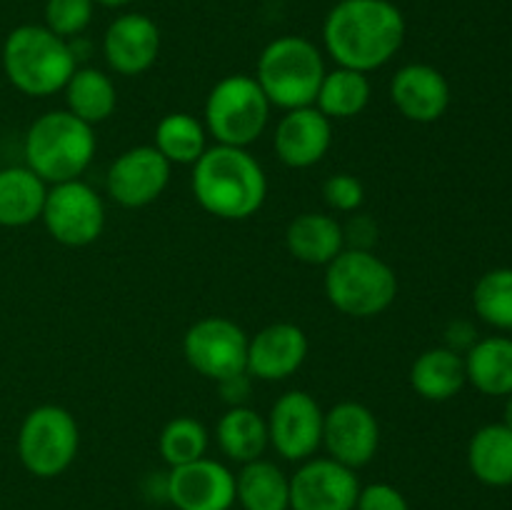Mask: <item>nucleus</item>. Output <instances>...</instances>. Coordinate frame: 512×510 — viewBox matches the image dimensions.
Returning a JSON list of instances; mask_svg holds the SVG:
<instances>
[{"label": "nucleus", "instance_id": "obj_1", "mask_svg": "<svg viewBox=\"0 0 512 510\" xmlns=\"http://www.w3.org/2000/svg\"><path fill=\"white\" fill-rule=\"evenodd\" d=\"M405 18L390 0H340L323 23V43L340 68L373 73L395 58Z\"/></svg>", "mask_w": 512, "mask_h": 510}, {"label": "nucleus", "instance_id": "obj_2", "mask_svg": "<svg viewBox=\"0 0 512 510\" xmlns=\"http://www.w3.org/2000/svg\"><path fill=\"white\" fill-rule=\"evenodd\" d=\"M193 195L215 218L248 220L268 198V178L248 148L213 145L193 165Z\"/></svg>", "mask_w": 512, "mask_h": 510}, {"label": "nucleus", "instance_id": "obj_3", "mask_svg": "<svg viewBox=\"0 0 512 510\" xmlns=\"http://www.w3.org/2000/svg\"><path fill=\"white\" fill-rule=\"evenodd\" d=\"M3 68L10 83L30 98H48L65 88L78 70L70 43L45 25H18L3 45Z\"/></svg>", "mask_w": 512, "mask_h": 510}, {"label": "nucleus", "instance_id": "obj_4", "mask_svg": "<svg viewBox=\"0 0 512 510\" xmlns=\"http://www.w3.org/2000/svg\"><path fill=\"white\" fill-rule=\"evenodd\" d=\"M95 148L93 125L75 118L70 110H50L25 133V165L43 183H68L88 170Z\"/></svg>", "mask_w": 512, "mask_h": 510}, {"label": "nucleus", "instance_id": "obj_5", "mask_svg": "<svg viewBox=\"0 0 512 510\" xmlns=\"http://www.w3.org/2000/svg\"><path fill=\"white\" fill-rule=\"evenodd\" d=\"M323 53L303 35H283L270 40L258 58L255 80L273 108L295 110L315 105L325 78Z\"/></svg>", "mask_w": 512, "mask_h": 510}, {"label": "nucleus", "instance_id": "obj_6", "mask_svg": "<svg viewBox=\"0 0 512 510\" xmlns=\"http://www.w3.org/2000/svg\"><path fill=\"white\" fill-rule=\"evenodd\" d=\"M325 295L350 318H375L398 298V275L373 250L343 248L325 265Z\"/></svg>", "mask_w": 512, "mask_h": 510}, {"label": "nucleus", "instance_id": "obj_7", "mask_svg": "<svg viewBox=\"0 0 512 510\" xmlns=\"http://www.w3.org/2000/svg\"><path fill=\"white\" fill-rule=\"evenodd\" d=\"M270 110L273 105L255 75H225L208 93L203 125L218 145L248 148L268 128Z\"/></svg>", "mask_w": 512, "mask_h": 510}, {"label": "nucleus", "instance_id": "obj_8", "mask_svg": "<svg viewBox=\"0 0 512 510\" xmlns=\"http://www.w3.org/2000/svg\"><path fill=\"white\" fill-rule=\"evenodd\" d=\"M80 448L75 415L63 405H38L18 430V458L35 478H58L73 465Z\"/></svg>", "mask_w": 512, "mask_h": 510}, {"label": "nucleus", "instance_id": "obj_9", "mask_svg": "<svg viewBox=\"0 0 512 510\" xmlns=\"http://www.w3.org/2000/svg\"><path fill=\"white\" fill-rule=\"evenodd\" d=\"M43 223L53 240L68 248L95 243L105 228L103 198L83 180L50 185L43 205Z\"/></svg>", "mask_w": 512, "mask_h": 510}, {"label": "nucleus", "instance_id": "obj_10", "mask_svg": "<svg viewBox=\"0 0 512 510\" xmlns=\"http://www.w3.org/2000/svg\"><path fill=\"white\" fill-rule=\"evenodd\" d=\"M248 340V333L235 320L210 315L190 325L183 338V355L195 373L220 383L245 373Z\"/></svg>", "mask_w": 512, "mask_h": 510}, {"label": "nucleus", "instance_id": "obj_11", "mask_svg": "<svg viewBox=\"0 0 512 510\" xmlns=\"http://www.w3.org/2000/svg\"><path fill=\"white\" fill-rule=\"evenodd\" d=\"M323 408L305 390H288L268 415V438L275 453L293 463L313 458L323 445Z\"/></svg>", "mask_w": 512, "mask_h": 510}, {"label": "nucleus", "instance_id": "obj_12", "mask_svg": "<svg viewBox=\"0 0 512 510\" xmlns=\"http://www.w3.org/2000/svg\"><path fill=\"white\" fill-rule=\"evenodd\" d=\"M360 480L333 458H308L290 478V510H355Z\"/></svg>", "mask_w": 512, "mask_h": 510}, {"label": "nucleus", "instance_id": "obj_13", "mask_svg": "<svg viewBox=\"0 0 512 510\" xmlns=\"http://www.w3.org/2000/svg\"><path fill=\"white\" fill-rule=\"evenodd\" d=\"M173 165L155 145H135L120 153L108 170V195L123 208H145L163 195Z\"/></svg>", "mask_w": 512, "mask_h": 510}, {"label": "nucleus", "instance_id": "obj_14", "mask_svg": "<svg viewBox=\"0 0 512 510\" xmlns=\"http://www.w3.org/2000/svg\"><path fill=\"white\" fill-rule=\"evenodd\" d=\"M323 445L328 458L358 470L375 458L380 445V425L373 410L355 400L333 405L323 418Z\"/></svg>", "mask_w": 512, "mask_h": 510}, {"label": "nucleus", "instance_id": "obj_15", "mask_svg": "<svg viewBox=\"0 0 512 510\" xmlns=\"http://www.w3.org/2000/svg\"><path fill=\"white\" fill-rule=\"evenodd\" d=\"M168 503L178 510H230L235 505V475L213 458L170 468Z\"/></svg>", "mask_w": 512, "mask_h": 510}, {"label": "nucleus", "instance_id": "obj_16", "mask_svg": "<svg viewBox=\"0 0 512 510\" xmlns=\"http://www.w3.org/2000/svg\"><path fill=\"white\" fill-rule=\"evenodd\" d=\"M103 55L110 70L125 78L148 73L160 55V28L145 13H123L103 35Z\"/></svg>", "mask_w": 512, "mask_h": 510}, {"label": "nucleus", "instance_id": "obj_17", "mask_svg": "<svg viewBox=\"0 0 512 510\" xmlns=\"http://www.w3.org/2000/svg\"><path fill=\"white\" fill-rule=\"evenodd\" d=\"M308 358V335L295 323H273L248 340L245 373L255 380L275 383L300 370Z\"/></svg>", "mask_w": 512, "mask_h": 510}, {"label": "nucleus", "instance_id": "obj_18", "mask_svg": "<svg viewBox=\"0 0 512 510\" xmlns=\"http://www.w3.org/2000/svg\"><path fill=\"white\" fill-rule=\"evenodd\" d=\"M275 153L288 168H310L328 155L333 145V120L315 105L285 110L275 128Z\"/></svg>", "mask_w": 512, "mask_h": 510}, {"label": "nucleus", "instance_id": "obj_19", "mask_svg": "<svg viewBox=\"0 0 512 510\" xmlns=\"http://www.w3.org/2000/svg\"><path fill=\"white\" fill-rule=\"evenodd\" d=\"M390 100L405 120L435 123L450 105V83L433 65L408 63L393 75Z\"/></svg>", "mask_w": 512, "mask_h": 510}, {"label": "nucleus", "instance_id": "obj_20", "mask_svg": "<svg viewBox=\"0 0 512 510\" xmlns=\"http://www.w3.org/2000/svg\"><path fill=\"white\" fill-rule=\"evenodd\" d=\"M285 245L300 263L328 265L345 248L343 225L333 215L300 213L288 223Z\"/></svg>", "mask_w": 512, "mask_h": 510}, {"label": "nucleus", "instance_id": "obj_21", "mask_svg": "<svg viewBox=\"0 0 512 510\" xmlns=\"http://www.w3.org/2000/svg\"><path fill=\"white\" fill-rule=\"evenodd\" d=\"M465 383H468L465 358L445 345L420 353L410 368V385L420 398L430 403H445L455 398Z\"/></svg>", "mask_w": 512, "mask_h": 510}, {"label": "nucleus", "instance_id": "obj_22", "mask_svg": "<svg viewBox=\"0 0 512 510\" xmlns=\"http://www.w3.org/2000/svg\"><path fill=\"white\" fill-rule=\"evenodd\" d=\"M215 440L228 460L245 465L263 458L265 448L270 445L268 420L248 405H233L220 415L215 425Z\"/></svg>", "mask_w": 512, "mask_h": 510}, {"label": "nucleus", "instance_id": "obj_23", "mask_svg": "<svg viewBox=\"0 0 512 510\" xmlns=\"http://www.w3.org/2000/svg\"><path fill=\"white\" fill-rule=\"evenodd\" d=\"M48 183L38 178L28 165L0 170V225L23 228L43 215Z\"/></svg>", "mask_w": 512, "mask_h": 510}, {"label": "nucleus", "instance_id": "obj_24", "mask_svg": "<svg viewBox=\"0 0 512 510\" xmlns=\"http://www.w3.org/2000/svg\"><path fill=\"white\" fill-rule=\"evenodd\" d=\"M468 465L483 485H512V430L508 425L490 423L475 430L468 445Z\"/></svg>", "mask_w": 512, "mask_h": 510}, {"label": "nucleus", "instance_id": "obj_25", "mask_svg": "<svg viewBox=\"0 0 512 510\" xmlns=\"http://www.w3.org/2000/svg\"><path fill=\"white\" fill-rule=\"evenodd\" d=\"M463 358L468 383H473L480 393H512V338L493 335V338L475 340V345Z\"/></svg>", "mask_w": 512, "mask_h": 510}, {"label": "nucleus", "instance_id": "obj_26", "mask_svg": "<svg viewBox=\"0 0 512 510\" xmlns=\"http://www.w3.org/2000/svg\"><path fill=\"white\" fill-rule=\"evenodd\" d=\"M235 500L243 510H290V478L270 460H250L235 475Z\"/></svg>", "mask_w": 512, "mask_h": 510}, {"label": "nucleus", "instance_id": "obj_27", "mask_svg": "<svg viewBox=\"0 0 512 510\" xmlns=\"http://www.w3.org/2000/svg\"><path fill=\"white\" fill-rule=\"evenodd\" d=\"M68 110L88 125H98L115 113L118 93L108 73L98 68H78L65 83Z\"/></svg>", "mask_w": 512, "mask_h": 510}, {"label": "nucleus", "instance_id": "obj_28", "mask_svg": "<svg viewBox=\"0 0 512 510\" xmlns=\"http://www.w3.org/2000/svg\"><path fill=\"white\" fill-rule=\"evenodd\" d=\"M368 73H358L350 68L328 70L320 83L315 108L330 120H348L363 113L370 103Z\"/></svg>", "mask_w": 512, "mask_h": 510}, {"label": "nucleus", "instance_id": "obj_29", "mask_svg": "<svg viewBox=\"0 0 512 510\" xmlns=\"http://www.w3.org/2000/svg\"><path fill=\"white\" fill-rule=\"evenodd\" d=\"M208 130L195 115L168 113L155 125V148L170 165H195L208 150Z\"/></svg>", "mask_w": 512, "mask_h": 510}, {"label": "nucleus", "instance_id": "obj_30", "mask_svg": "<svg viewBox=\"0 0 512 510\" xmlns=\"http://www.w3.org/2000/svg\"><path fill=\"white\" fill-rule=\"evenodd\" d=\"M208 443V430L200 420L190 418V415H178V418L168 420L165 428L160 430L158 450L170 468H178V465L205 458Z\"/></svg>", "mask_w": 512, "mask_h": 510}, {"label": "nucleus", "instance_id": "obj_31", "mask_svg": "<svg viewBox=\"0 0 512 510\" xmlns=\"http://www.w3.org/2000/svg\"><path fill=\"white\" fill-rule=\"evenodd\" d=\"M473 308L493 328L512 330V268L488 270L475 283Z\"/></svg>", "mask_w": 512, "mask_h": 510}, {"label": "nucleus", "instance_id": "obj_32", "mask_svg": "<svg viewBox=\"0 0 512 510\" xmlns=\"http://www.w3.org/2000/svg\"><path fill=\"white\" fill-rule=\"evenodd\" d=\"M93 13V0H48L45 3V28L65 40L75 38L88 28Z\"/></svg>", "mask_w": 512, "mask_h": 510}, {"label": "nucleus", "instance_id": "obj_33", "mask_svg": "<svg viewBox=\"0 0 512 510\" xmlns=\"http://www.w3.org/2000/svg\"><path fill=\"white\" fill-rule=\"evenodd\" d=\"M323 200L338 213H355L365 200V188L355 175L335 173L323 183Z\"/></svg>", "mask_w": 512, "mask_h": 510}, {"label": "nucleus", "instance_id": "obj_34", "mask_svg": "<svg viewBox=\"0 0 512 510\" xmlns=\"http://www.w3.org/2000/svg\"><path fill=\"white\" fill-rule=\"evenodd\" d=\"M355 510H410V505L395 485L370 483L360 488Z\"/></svg>", "mask_w": 512, "mask_h": 510}, {"label": "nucleus", "instance_id": "obj_35", "mask_svg": "<svg viewBox=\"0 0 512 510\" xmlns=\"http://www.w3.org/2000/svg\"><path fill=\"white\" fill-rule=\"evenodd\" d=\"M475 328L470 323H465V320H455V323L448 325V330H445V348L455 350V353H468L470 348L475 345Z\"/></svg>", "mask_w": 512, "mask_h": 510}, {"label": "nucleus", "instance_id": "obj_36", "mask_svg": "<svg viewBox=\"0 0 512 510\" xmlns=\"http://www.w3.org/2000/svg\"><path fill=\"white\" fill-rule=\"evenodd\" d=\"M220 393H223L225 403L233 405H245L250 395V375L248 373H240V375H230V378L220 380Z\"/></svg>", "mask_w": 512, "mask_h": 510}, {"label": "nucleus", "instance_id": "obj_37", "mask_svg": "<svg viewBox=\"0 0 512 510\" xmlns=\"http://www.w3.org/2000/svg\"><path fill=\"white\" fill-rule=\"evenodd\" d=\"M95 5H103V8H123V5L133 3V0H93Z\"/></svg>", "mask_w": 512, "mask_h": 510}, {"label": "nucleus", "instance_id": "obj_38", "mask_svg": "<svg viewBox=\"0 0 512 510\" xmlns=\"http://www.w3.org/2000/svg\"><path fill=\"white\" fill-rule=\"evenodd\" d=\"M503 423L512 430V393L508 395V403H505V420H503Z\"/></svg>", "mask_w": 512, "mask_h": 510}, {"label": "nucleus", "instance_id": "obj_39", "mask_svg": "<svg viewBox=\"0 0 512 510\" xmlns=\"http://www.w3.org/2000/svg\"><path fill=\"white\" fill-rule=\"evenodd\" d=\"M335 3H340V0H335Z\"/></svg>", "mask_w": 512, "mask_h": 510}]
</instances>
